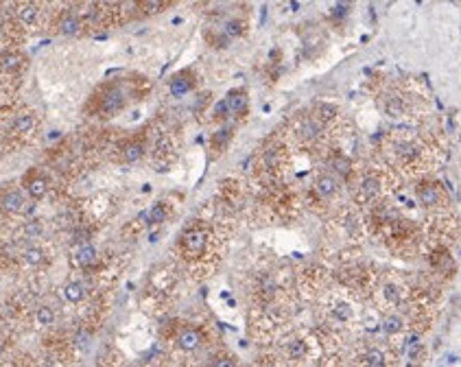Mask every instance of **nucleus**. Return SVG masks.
Returning <instances> with one entry per match:
<instances>
[{
	"label": "nucleus",
	"instance_id": "1",
	"mask_svg": "<svg viewBox=\"0 0 461 367\" xmlns=\"http://www.w3.org/2000/svg\"><path fill=\"white\" fill-rule=\"evenodd\" d=\"M182 254L186 258H199L206 251V245H208V236L201 227H188L186 232L182 234Z\"/></svg>",
	"mask_w": 461,
	"mask_h": 367
},
{
	"label": "nucleus",
	"instance_id": "2",
	"mask_svg": "<svg viewBox=\"0 0 461 367\" xmlns=\"http://www.w3.org/2000/svg\"><path fill=\"white\" fill-rule=\"evenodd\" d=\"M201 343H203V336L197 328H184L177 334V348L184 352H195L201 348Z\"/></svg>",
	"mask_w": 461,
	"mask_h": 367
},
{
	"label": "nucleus",
	"instance_id": "3",
	"mask_svg": "<svg viewBox=\"0 0 461 367\" xmlns=\"http://www.w3.org/2000/svg\"><path fill=\"white\" fill-rule=\"evenodd\" d=\"M122 105H125V96H122V92L118 88H112L105 92L103 101H101V112L103 114H116L122 110Z\"/></svg>",
	"mask_w": 461,
	"mask_h": 367
},
{
	"label": "nucleus",
	"instance_id": "4",
	"mask_svg": "<svg viewBox=\"0 0 461 367\" xmlns=\"http://www.w3.org/2000/svg\"><path fill=\"white\" fill-rule=\"evenodd\" d=\"M418 199L424 205H437L440 203V188L433 181H420L418 184Z\"/></svg>",
	"mask_w": 461,
	"mask_h": 367
},
{
	"label": "nucleus",
	"instance_id": "5",
	"mask_svg": "<svg viewBox=\"0 0 461 367\" xmlns=\"http://www.w3.org/2000/svg\"><path fill=\"white\" fill-rule=\"evenodd\" d=\"M195 86V81H193V72H180V74H175L173 79H171V94L173 96H184L186 92H190V88Z\"/></svg>",
	"mask_w": 461,
	"mask_h": 367
},
{
	"label": "nucleus",
	"instance_id": "6",
	"mask_svg": "<svg viewBox=\"0 0 461 367\" xmlns=\"http://www.w3.org/2000/svg\"><path fill=\"white\" fill-rule=\"evenodd\" d=\"M229 114H243L247 110V92L245 90H232L229 94L223 98Z\"/></svg>",
	"mask_w": 461,
	"mask_h": 367
},
{
	"label": "nucleus",
	"instance_id": "7",
	"mask_svg": "<svg viewBox=\"0 0 461 367\" xmlns=\"http://www.w3.org/2000/svg\"><path fill=\"white\" fill-rule=\"evenodd\" d=\"M0 205H3V210H7V212H20L24 208V197H22L18 190H9V193H5L0 197Z\"/></svg>",
	"mask_w": 461,
	"mask_h": 367
},
{
	"label": "nucleus",
	"instance_id": "8",
	"mask_svg": "<svg viewBox=\"0 0 461 367\" xmlns=\"http://www.w3.org/2000/svg\"><path fill=\"white\" fill-rule=\"evenodd\" d=\"M315 190H317V195L324 197V199L332 197L337 193V181H335V177H330V175H321V177L317 179V184H315Z\"/></svg>",
	"mask_w": 461,
	"mask_h": 367
},
{
	"label": "nucleus",
	"instance_id": "9",
	"mask_svg": "<svg viewBox=\"0 0 461 367\" xmlns=\"http://www.w3.org/2000/svg\"><path fill=\"white\" fill-rule=\"evenodd\" d=\"M142 153H144V144L138 140H132L122 149V160H125V162H136V160L142 158Z\"/></svg>",
	"mask_w": 461,
	"mask_h": 367
},
{
	"label": "nucleus",
	"instance_id": "10",
	"mask_svg": "<svg viewBox=\"0 0 461 367\" xmlns=\"http://www.w3.org/2000/svg\"><path fill=\"white\" fill-rule=\"evenodd\" d=\"M287 354H289V358H293V361H299V358H304L309 354V346H306L302 339H293L287 343Z\"/></svg>",
	"mask_w": 461,
	"mask_h": 367
},
{
	"label": "nucleus",
	"instance_id": "11",
	"mask_svg": "<svg viewBox=\"0 0 461 367\" xmlns=\"http://www.w3.org/2000/svg\"><path fill=\"white\" fill-rule=\"evenodd\" d=\"M83 295H86V291H83V286L79 284V282H68V284L64 286V300H68V302L76 304V302L83 300Z\"/></svg>",
	"mask_w": 461,
	"mask_h": 367
},
{
	"label": "nucleus",
	"instance_id": "12",
	"mask_svg": "<svg viewBox=\"0 0 461 367\" xmlns=\"http://www.w3.org/2000/svg\"><path fill=\"white\" fill-rule=\"evenodd\" d=\"M96 260V251H94V247H92L90 243H83L79 249H76V263L79 265H83V267H88V265H92Z\"/></svg>",
	"mask_w": 461,
	"mask_h": 367
},
{
	"label": "nucleus",
	"instance_id": "13",
	"mask_svg": "<svg viewBox=\"0 0 461 367\" xmlns=\"http://www.w3.org/2000/svg\"><path fill=\"white\" fill-rule=\"evenodd\" d=\"M59 29L64 35H74L76 31H79V18H76L74 13H66L59 22Z\"/></svg>",
	"mask_w": 461,
	"mask_h": 367
},
{
	"label": "nucleus",
	"instance_id": "14",
	"mask_svg": "<svg viewBox=\"0 0 461 367\" xmlns=\"http://www.w3.org/2000/svg\"><path fill=\"white\" fill-rule=\"evenodd\" d=\"M46 179H42V177H33L29 184H27V190H29V195L33 197V199H42L44 195H46Z\"/></svg>",
	"mask_w": 461,
	"mask_h": 367
},
{
	"label": "nucleus",
	"instance_id": "15",
	"mask_svg": "<svg viewBox=\"0 0 461 367\" xmlns=\"http://www.w3.org/2000/svg\"><path fill=\"white\" fill-rule=\"evenodd\" d=\"M229 138H232V129H229V127L219 129V132L212 136V149L214 151H223L225 144L229 142Z\"/></svg>",
	"mask_w": 461,
	"mask_h": 367
},
{
	"label": "nucleus",
	"instance_id": "16",
	"mask_svg": "<svg viewBox=\"0 0 461 367\" xmlns=\"http://www.w3.org/2000/svg\"><path fill=\"white\" fill-rule=\"evenodd\" d=\"M33 125H35V120L31 114H20V116H15V120H13V132L27 134L29 129H33Z\"/></svg>",
	"mask_w": 461,
	"mask_h": 367
},
{
	"label": "nucleus",
	"instance_id": "17",
	"mask_svg": "<svg viewBox=\"0 0 461 367\" xmlns=\"http://www.w3.org/2000/svg\"><path fill=\"white\" fill-rule=\"evenodd\" d=\"M20 64H22V57L18 53H5V55L0 57V68H3V70H15Z\"/></svg>",
	"mask_w": 461,
	"mask_h": 367
},
{
	"label": "nucleus",
	"instance_id": "18",
	"mask_svg": "<svg viewBox=\"0 0 461 367\" xmlns=\"http://www.w3.org/2000/svg\"><path fill=\"white\" fill-rule=\"evenodd\" d=\"M35 319L40 326H50L53 321H55V310H53L50 306H40L35 312Z\"/></svg>",
	"mask_w": 461,
	"mask_h": 367
},
{
	"label": "nucleus",
	"instance_id": "19",
	"mask_svg": "<svg viewBox=\"0 0 461 367\" xmlns=\"http://www.w3.org/2000/svg\"><path fill=\"white\" fill-rule=\"evenodd\" d=\"M365 367H387L385 356H382L380 350H370L365 354Z\"/></svg>",
	"mask_w": 461,
	"mask_h": 367
},
{
	"label": "nucleus",
	"instance_id": "20",
	"mask_svg": "<svg viewBox=\"0 0 461 367\" xmlns=\"http://www.w3.org/2000/svg\"><path fill=\"white\" fill-rule=\"evenodd\" d=\"M166 217H168V212H166V205L164 203H156L151 208V212H149V221H151V223H156V225L164 223Z\"/></svg>",
	"mask_w": 461,
	"mask_h": 367
},
{
	"label": "nucleus",
	"instance_id": "21",
	"mask_svg": "<svg viewBox=\"0 0 461 367\" xmlns=\"http://www.w3.org/2000/svg\"><path fill=\"white\" fill-rule=\"evenodd\" d=\"M337 114V107L335 105H328V103H324V105H319L317 107V114H315V120L317 122H326V120H330Z\"/></svg>",
	"mask_w": 461,
	"mask_h": 367
},
{
	"label": "nucleus",
	"instance_id": "22",
	"mask_svg": "<svg viewBox=\"0 0 461 367\" xmlns=\"http://www.w3.org/2000/svg\"><path fill=\"white\" fill-rule=\"evenodd\" d=\"M18 15H20L22 22H27V24H33L35 18H37V7L35 5H22Z\"/></svg>",
	"mask_w": 461,
	"mask_h": 367
},
{
	"label": "nucleus",
	"instance_id": "23",
	"mask_svg": "<svg viewBox=\"0 0 461 367\" xmlns=\"http://www.w3.org/2000/svg\"><path fill=\"white\" fill-rule=\"evenodd\" d=\"M319 129H321V122H317L315 118H306L302 125V134H304V138H315L319 134Z\"/></svg>",
	"mask_w": 461,
	"mask_h": 367
},
{
	"label": "nucleus",
	"instance_id": "24",
	"mask_svg": "<svg viewBox=\"0 0 461 367\" xmlns=\"http://www.w3.org/2000/svg\"><path fill=\"white\" fill-rule=\"evenodd\" d=\"M24 260L29 265H42L44 263V251L37 249V247H31L24 251Z\"/></svg>",
	"mask_w": 461,
	"mask_h": 367
},
{
	"label": "nucleus",
	"instance_id": "25",
	"mask_svg": "<svg viewBox=\"0 0 461 367\" xmlns=\"http://www.w3.org/2000/svg\"><path fill=\"white\" fill-rule=\"evenodd\" d=\"M74 346L79 348V350H86L90 346V332L86 330V328L76 330V334H74Z\"/></svg>",
	"mask_w": 461,
	"mask_h": 367
},
{
	"label": "nucleus",
	"instance_id": "26",
	"mask_svg": "<svg viewBox=\"0 0 461 367\" xmlns=\"http://www.w3.org/2000/svg\"><path fill=\"white\" fill-rule=\"evenodd\" d=\"M225 35L227 37H236V35H241L243 33V22H238V20H229L227 24H225Z\"/></svg>",
	"mask_w": 461,
	"mask_h": 367
},
{
	"label": "nucleus",
	"instance_id": "27",
	"mask_svg": "<svg viewBox=\"0 0 461 367\" xmlns=\"http://www.w3.org/2000/svg\"><path fill=\"white\" fill-rule=\"evenodd\" d=\"M164 3H158V0H147V3H140V9H144L147 13H158L160 9H164Z\"/></svg>",
	"mask_w": 461,
	"mask_h": 367
},
{
	"label": "nucleus",
	"instance_id": "28",
	"mask_svg": "<svg viewBox=\"0 0 461 367\" xmlns=\"http://www.w3.org/2000/svg\"><path fill=\"white\" fill-rule=\"evenodd\" d=\"M400 326H402L400 317H387L385 319V330L387 332H398V330H400Z\"/></svg>",
	"mask_w": 461,
	"mask_h": 367
},
{
	"label": "nucleus",
	"instance_id": "29",
	"mask_svg": "<svg viewBox=\"0 0 461 367\" xmlns=\"http://www.w3.org/2000/svg\"><path fill=\"white\" fill-rule=\"evenodd\" d=\"M212 367H236V361L232 356H217L214 358Z\"/></svg>",
	"mask_w": 461,
	"mask_h": 367
},
{
	"label": "nucleus",
	"instance_id": "30",
	"mask_svg": "<svg viewBox=\"0 0 461 367\" xmlns=\"http://www.w3.org/2000/svg\"><path fill=\"white\" fill-rule=\"evenodd\" d=\"M265 162H267L269 168H275V166H278V149H269V151L265 153Z\"/></svg>",
	"mask_w": 461,
	"mask_h": 367
},
{
	"label": "nucleus",
	"instance_id": "31",
	"mask_svg": "<svg viewBox=\"0 0 461 367\" xmlns=\"http://www.w3.org/2000/svg\"><path fill=\"white\" fill-rule=\"evenodd\" d=\"M335 312H337V317H339V319H348V317H350V310H348V306H345V304H339V306H337Z\"/></svg>",
	"mask_w": 461,
	"mask_h": 367
},
{
	"label": "nucleus",
	"instance_id": "32",
	"mask_svg": "<svg viewBox=\"0 0 461 367\" xmlns=\"http://www.w3.org/2000/svg\"><path fill=\"white\" fill-rule=\"evenodd\" d=\"M385 295L389 297V300H394V302H396V300H398V289H396V286H391V284H387V286H385Z\"/></svg>",
	"mask_w": 461,
	"mask_h": 367
},
{
	"label": "nucleus",
	"instance_id": "33",
	"mask_svg": "<svg viewBox=\"0 0 461 367\" xmlns=\"http://www.w3.org/2000/svg\"><path fill=\"white\" fill-rule=\"evenodd\" d=\"M40 232H42V225L37 221L35 223H27V234H40Z\"/></svg>",
	"mask_w": 461,
	"mask_h": 367
},
{
	"label": "nucleus",
	"instance_id": "34",
	"mask_svg": "<svg viewBox=\"0 0 461 367\" xmlns=\"http://www.w3.org/2000/svg\"><path fill=\"white\" fill-rule=\"evenodd\" d=\"M0 352H3V341H0Z\"/></svg>",
	"mask_w": 461,
	"mask_h": 367
}]
</instances>
